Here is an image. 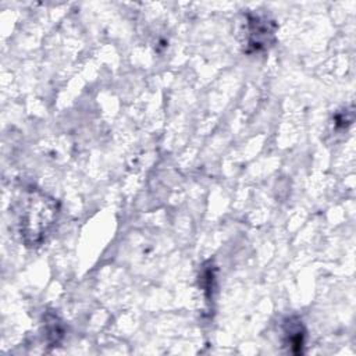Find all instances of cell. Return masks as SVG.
I'll return each instance as SVG.
<instances>
[{
	"instance_id": "3957f363",
	"label": "cell",
	"mask_w": 356,
	"mask_h": 356,
	"mask_svg": "<svg viewBox=\"0 0 356 356\" xmlns=\"http://www.w3.org/2000/svg\"><path fill=\"white\" fill-rule=\"evenodd\" d=\"M302 321L289 318L285 325V335H286V343L291 348L292 352L300 353L302 346L305 342V330L303 325L300 324Z\"/></svg>"
},
{
	"instance_id": "6da1fadb",
	"label": "cell",
	"mask_w": 356,
	"mask_h": 356,
	"mask_svg": "<svg viewBox=\"0 0 356 356\" xmlns=\"http://www.w3.org/2000/svg\"><path fill=\"white\" fill-rule=\"evenodd\" d=\"M58 214L57 202L39 189H29L18 203L19 234L26 246H39L53 228Z\"/></svg>"
},
{
	"instance_id": "7a4b0ae2",
	"label": "cell",
	"mask_w": 356,
	"mask_h": 356,
	"mask_svg": "<svg viewBox=\"0 0 356 356\" xmlns=\"http://www.w3.org/2000/svg\"><path fill=\"white\" fill-rule=\"evenodd\" d=\"M275 24L264 17H248V51H259L268 47L274 42Z\"/></svg>"
}]
</instances>
